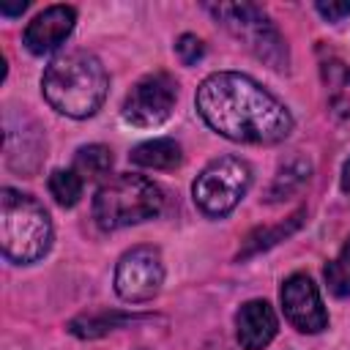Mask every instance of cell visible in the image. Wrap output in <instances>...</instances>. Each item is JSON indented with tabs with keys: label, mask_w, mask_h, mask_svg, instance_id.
<instances>
[{
	"label": "cell",
	"mask_w": 350,
	"mask_h": 350,
	"mask_svg": "<svg viewBox=\"0 0 350 350\" xmlns=\"http://www.w3.org/2000/svg\"><path fill=\"white\" fill-rule=\"evenodd\" d=\"M282 309L284 317L304 334H317L328 325V312L317 293V284L306 273H293L282 284Z\"/></svg>",
	"instance_id": "9c48e42d"
},
{
	"label": "cell",
	"mask_w": 350,
	"mask_h": 350,
	"mask_svg": "<svg viewBox=\"0 0 350 350\" xmlns=\"http://www.w3.org/2000/svg\"><path fill=\"white\" fill-rule=\"evenodd\" d=\"M309 175H312V164L306 159H301V156H293L290 161H284L279 167L276 178H273V183L268 189V202H276V200H284V197L295 194L309 180Z\"/></svg>",
	"instance_id": "5bb4252c"
},
{
	"label": "cell",
	"mask_w": 350,
	"mask_h": 350,
	"mask_svg": "<svg viewBox=\"0 0 350 350\" xmlns=\"http://www.w3.org/2000/svg\"><path fill=\"white\" fill-rule=\"evenodd\" d=\"M178 98V82L167 71H153L142 77L123 101V120L137 129H150L172 115Z\"/></svg>",
	"instance_id": "52a82bcc"
},
{
	"label": "cell",
	"mask_w": 350,
	"mask_h": 350,
	"mask_svg": "<svg viewBox=\"0 0 350 350\" xmlns=\"http://www.w3.org/2000/svg\"><path fill=\"white\" fill-rule=\"evenodd\" d=\"M301 219H304V211L293 213V216H290L284 224H279V227H273V230H257L254 235H249V238H246V246L238 252V257H249V254H254V252H260V249L273 246L276 241H284V238H287L293 230H298Z\"/></svg>",
	"instance_id": "ac0fdd59"
},
{
	"label": "cell",
	"mask_w": 350,
	"mask_h": 350,
	"mask_svg": "<svg viewBox=\"0 0 350 350\" xmlns=\"http://www.w3.org/2000/svg\"><path fill=\"white\" fill-rule=\"evenodd\" d=\"M0 246L11 262H36L52 246V221L38 200L16 189L0 191Z\"/></svg>",
	"instance_id": "3957f363"
},
{
	"label": "cell",
	"mask_w": 350,
	"mask_h": 350,
	"mask_svg": "<svg viewBox=\"0 0 350 350\" xmlns=\"http://www.w3.org/2000/svg\"><path fill=\"white\" fill-rule=\"evenodd\" d=\"M134 317L129 314H120V312H101V314H85V317H77L68 323V331L77 334V336H85V339H93V336H101L107 331H112L115 325L120 323H129Z\"/></svg>",
	"instance_id": "2e32d148"
},
{
	"label": "cell",
	"mask_w": 350,
	"mask_h": 350,
	"mask_svg": "<svg viewBox=\"0 0 350 350\" xmlns=\"http://www.w3.org/2000/svg\"><path fill=\"white\" fill-rule=\"evenodd\" d=\"M342 189L350 194V161H345V167H342Z\"/></svg>",
	"instance_id": "603a6c76"
},
{
	"label": "cell",
	"mask_w": 350,
	"mask_h": 350,
	"mask_svg": "<svg viewBox=\"0 0 350 350\" xmlns=\"http://www.w3.org/2000/svg\"><path fill=\"white\" fill-rule=\"evenodd\" d=\"M197 112L202 120L232 142L273 145L290 137L293 115L252 77L216 71L197 88Z\"/></svg>",
	"instance_id": "6da1fadb"
},
{
	"label": "cell",
	"mask_w": 350,
	"mask_h": 350,
	"mask_svg": "<svg viewBox=\"0 0 350 350\" xmlns=\"http://www.w3.org/2000/svg\"><path fill=\"white\" fill-rule=\"evenodd\" d=\"M46 142L38 134V126H25V118H5V161L19 172H33L44 159Z\"/></svg>",
	"instance_id": "8fae6325"
},
{
	"label": "cell",
	"mask_w": 350,
	"mask_h": 350,
	"mask_svg": "<svg viewBox=\"0 0 350 350\" xmlns=\"http://www.w3.org/2000/svg\"><path fill=\"white\" fill-rule=\"evenodd\" d=\"M164 208V191L145 175H115L93 197V219L101 230H120L148 221Z\"/></svg>",
	"instance_id": "277c9868"
},
{
	"label": "cell",
	"mask_w": 350,
	"mask_h": 350,
	"mask_svg": "<svg viewBox=\"0 0 350 350\" xmlns=\"http://www.w3.org/2000/svg\"><path fill=\"white\" fill-rule=\"evenodd\" d=\"M74 22L77 11L71 5H49L41 14H36L33 22L25 27V46L33 55H46L71 36Z\"/></svg>",
	"instance_id": "30bf717a"
},
{
	"label": "cell",
	"mask_w": 350,
	"mask_h": 350,
	"mask_svg": "<svg viewBox=\"0 0 350 350\" xmlns=\"http://www.w3.org/2000/svg\"><path fill=\"white\" fill-rule=\"evenodd\" d=\"M27 8V0H16V3H0V14H5V16H16V14H22Z\"/></svg>",
	"instance_id": "7402d4cb"
},
{
	"label": "cell",
	"mask_w": 350,
	"mask_h": 350,
	"mask_svg": "<svg viewBox=\"0 0 350 350\" xmlns=\"http://www.w3.org/2000/svg\"><path fill=\"white\" fill-rule=\"evenodd\" d=\"M328 22H339V19H345L347 14H350V0H342V3H334V0H320L317 5H314Z\"/></svg>",
	"instance_id": "44dd1931"
},
{
	"label": "cell",
	"mask_w": 350,
	"mask_h": 350,
	"mask_svg": "<svg viewBox=\"0 0 350 350\" xmlns=\"http://www.w3.org/2000/svg\"><path fill=\"white\" fill-rule=\"evenodd\" d=\"M109 77L101 60L85 49H71L57 55L44 77L41 93L52 109L68 118H90L107 98Z\"/></svg>",
	"instance_id": "7a4b0ae2"
},
{
	"label": "cell",
	"mask_w": 350,
	"mask_h": 350,
	"mask_svg": "<svg viewBox=\"0 0 350 350\" xmlns=\"http://www.w3.org/2000/svg\"><path fill=\"white\" fill-rule=\"evenodd\" d=\"M164 282V262L159 249L153 246H134L129 249L115 268V290L129 304L150 301Z\"/></svg>",
	"instance_id": "ba28073f"
},
{
	"label": "cell",
	"mask_w": 350,
	"mask_h": 350,
	"mask_svg": "<svg viewBox=\"0 0 350 350\" xmlns=\"http://www.w3.org/2000/svg\"><path fill=\"white\" fill-rule=\"evenodd\" d=\"M129 159L137 167H148V170H175L183 161V153L175 139L164 137V139H150V142L137 145Z\"/></svg>",
	"instance_id": "4fadbf2b"
},
{
	"label": "cell",
	"mask_w": 350,
	"mask_h": 350,
	"mask_svg": "<svg viewBox=\"0 0 350 350\" xmlns=\"http://www.w3.org/2000/svg\"><path fill=\"white\" fill-rule=\"evenodd\" d=\"M82 180H98L112 170V150L107 145H82L71 167Z\"/></svg>",
	"instance_id": "9a60e30c"
},
{
	"label": "cell",
	"mask_w": 350,
	"mask_h": 350,
	"mask_svg": "<svg viewBox=\"0 0 350 350\" xmlns=\"http://www.w3.org/2000/svg\"><path fill=\"white\" fill-rule=\"evenodd\" d=\"M208 11L221 22L254 57L268 63L271 68H287V44L268 14L252 3H219L208 5Z\"/></svg>",
	"instance_id": "5b68a950"
},
{
	"label": "cell",
	"mask_w": 350,
	"mask_h": 350,
	"mask_svg": "<svg viewBox=\"0 0 350 350\" xmlns=\"http://www.w3.org/2000/svg\"><path fill=\"white\" fill-rule=\"evenodd\" d=\"M235 334L243 350H262L276 336V314L268 301H246L235 314Z\"/></svg>",
	"instance_id": "7c38bea8"
},
{
	"label": "cell",
	"mask_w": 350,
	"mask_h": 350,
	"mask_svg": "<svg viewBox=\"0 0 350 350\" xmlns=\"http://www.w3.org/2000/svg\"><path fill=\"white\" fill-rule=\"evenodd\" d=\"M175 52H178V57H180L183 66H194V63L205 55V46H202V41H200L197 36L183 33V36L175 41Z\"/></svg>",
	"instance_id": "ffe728a7"
},
{
	"label": "cell",
	"mask_w": 350,
	"mask_h": 350,
	"mask_svg": "<svg viewBox=\"0 0 350 350\" xmlns=\"http://www.w3.org/2000/svg\"><path fill=\"white\" fill-rule=\"evenodd\" d=\"M325 284L336 298H350V238L342 252L325 265Z\"/></svg>",
	"instance_id": "d6986e66"
},
{
	"label": "cell",
	"mask_w": 350,
	"mask_h": 350,
	"mask_svg": "<svg viewBox=\"0 0 350 350\" xmlns=\"http://www.w3.org/2000/svg\"><path fill=\"white\" fill-rule=\"evenodd\" d=\"M249 183H252V170L243 159L219 156L211 164H205V170L197 175L191 194L202 213L224 216L243 200V194L249 191Z\"/></svg>",
	"instance_id": "8992f818"
},
{
	"label": "cell",
	"mask_w": 350,
	"mask_h": 350,
	"mask_svg": "<svg viewBox=\"0 0 350 350\" xmlns=\"http://www.w3.org/2000/svg\"><path fill=\"white\" fill-rule=\"evenodd\" d=\"M82 178L74 170H55L49 175V194L55 197L57 205L63 208H74L82 197Z\"/></svg>",
	"instance_id": "e0dca14e"
}]
</instances>
